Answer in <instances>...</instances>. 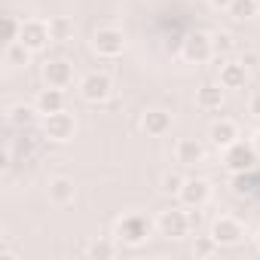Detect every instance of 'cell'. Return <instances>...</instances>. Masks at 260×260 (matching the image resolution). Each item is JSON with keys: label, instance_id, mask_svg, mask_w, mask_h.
Instances as JSON below:
<instances>
[{"label": "cell", "instance_id": "obj_10", "mask_svg": "<svg viewBox=\"0 0 260 260\" xmlns=\"http://www.w3.org/2000/svg\"><path fill=\"white\" fill-rule=\"evenodd\" d=\"M49 40H52L49 22H43V19H25V22H22V37H19V43H25L31 52H40Z\"/></svg>", "mask_w": 260, "mask_h": 260}, {"label": "cell", "instance_id": "obj_16", "mask_svg": "<svg viewBox=\"0 0 260 260\" xmlns=\"http://www.w3.org/2000/svg\"><path fill=\"white\" fill-rule=\"evenodd\" d=\"M175 159H178L181 166H196V162H202V159H205L202 141H196V138H181V141L175 144Z\"/></svg>", "mask_w": 260, "mask_h": 260}, {"label": "cell", "instance_id": "obj_11", "mask_svg": "<svg viewBox=\"0 0 260 260\" xmlns=\"http://www.w3.org/2000/svg\"><path fill=\"white\" fill-rule=\"evenodd\" d=\"M43 83H46V86H55V89H68V86L74 83V68H71V61H64V58L46 61V64H43Z\"/></svg>", "mask_w": 260, "mask_h": 260}, {"label": "cell", "instance_id": "obj_27", "mask_svg": "<svg viewBox=\"0 0 260 260\" xmlns=\"http://www.w3.org/2000/svg\"><path fill=\"white\" fill-rule=\"evenodd\" d=\"M181 187H184V178L169 172V175L162 178V187H159V190H162V193H169V196H178V193H181Z\"/></svg>", "mask_w": 260, "mask_h": 260}, {"label": "cell", "instance_id": "obj_18", "mask_svg": "<svg viewBox=\"0 0 260 260\" xmlns=\"http://www.w3.org/2000/svg\"><path fill=\"white\" fill-rule=\"evenodd\" d=\"M74 196H77V187H74L71 178L58 175V178L49 181V202H52V205H71Z\"/></svg>", "mask_w": 260, "mask_h": 260}, {"label": "cell", "instance_id": "obj_19", "mask_svg": "<svg viewBox=\"0 0 260 260\" xmlns=\"http://www.w3.org/2000/svg\"><path fill=\"white\" fill-rule=\"evenodd\" d=\"M37 104H13L10 110H7V122L13 125V128H31L34 125V119H37Z\"/></svg>", "mask_w": 260, "mask_h": 260}, {"label": "cell", "instance_id": "obj_3", "mask_svg": "<svg viewBox=\"0 0 260 260\" xmlns=\"http://www.w3.org/2000/svg\"><path fill=\"white\" fill-rule=\"evenodd\" d=\"M156 230L159 236L166 239H184L193 233V220H190V211L187 208H169V211H159L156 217Z\"/></svg>", "mask_w": 260, "mask_h": 260}, {"label": "cell", "instance_id": "obj_1", "mask_svg": "<svg viewBox=\"0 0 260 260\" xmlns=\"http://www.w3.org/2000/svg\"><path fill=\"white\" fill-rule=\"evenodd\" d=\"M153 226H156V223H153L147 214H141V211H128V214H122V217L116 220L113 236H116V242L135 248V245H144V242L150 239Z\"/></svg>", "mask_w": 260, "mask_h": 260}, {"label": "cell", "instance_id": "obj_4", "mask_svg": "<svg viewBox=\"0 0 260 260\" xmlns=\"http://www.w3.org/2000/svg\"><path fill=\"white\" fill-rule=\"evenodd\" d=\"M181 55H184V61H190V64H205V61H211V58H214L211 34H205V31H190V34L184 37V43H181Z\"/></svg>", "mask_w": 260, "mask_h": 260}, {"label": "cell", "instance_id": "obj_9", "mask_svg": "<svg viewBox=\"0 0 260 260\" xmlns=\"http://www.w3.org/2000/svg\"><path fill=\"white\" fill-rule=\"evenodd\" d=\"M74 128H77V122H74V116L68 110L43 116V132H46L49 141H71L74 138Z\"/></svg>", "mask_w": 260, "mask_h": 260}, {"label": "cell", "instance_id": "obj_25", "mask_svg": "<svg viewBox=\"0 0 260 260\" xmlns=\"http://www.w3.org/2000/svg\"><path fill=\"white\" fill-rule=\"evenodd\" d=\"M86 254H89V257H95V260H107V257H113V254H116V245H113V242H92Z\"/></svg>", "mask_w": 260, "mask_h": 260}, {"label": "cell", "instance_id": "obj_21", "mask_svg": "<svg viewBox=\"0 0 260 260\" xmlns=\"http://www.w3.org/2000/svg\"><path fill=\"white\" fill-rule=\"evenodd\" d=\"M31 61V49L25 43H7V64L10 68H25Z\"/></svg>", "mask_w": 260, "mask_h": 260}, {"label": "cell", "instance_id": "obj_30", "mask_svg": "<svg viewBox=\"0 0 260 260\" xmlns=\"http://www.w3.org/2000/svg\"><path fill=\"white\" fill-rule=\"evenodd\" d=\"M251 144H254V150H257V156H260V128L254 132V138H251Z\"/></svg>", "mask_w": 260, "mask_h": 260}, {"label": "cell", "instance_id": "obj_26", "mask_svg": "<svg viewBox=\"0 0 260 260\" xmlns=\"http://www.w3.org/2000/svg\"><path fill=\"white\" fill-rule=\"evenodd\" d=\"M4 28H7V43H19L22 37V22L16 16H4Z\"/></svg>", "mask_w": 260, "mask_h": 260}, {"label": "cell", "instance_id": "obj_6", "mask_svg": "<svg viewBox=\"0 0 260 260\" xmlns=\"http://www.w3.org/2000/svg\"><path fill=\"white\" fill-rule=\"evenodd\" d=\"M110 92H113V83H110L107 74H98V71H95V74H86V77L80 80V98L89 101V104H101V101H107Z\"/></svg>", "mask_w": 260, "mask_h": 260}, {"label": "cell", "instance_id": "obj_14", "mask_svg": "<svg viewBox=\"0 0 260 260\" xmlns=\"http://www.w3.org/2000/svg\"><path fill=\"white\" fill-rule=\"evenodd\" d=\"M217 83H220L223 89H242V86L248 83V68H245V61H220Z\"/></svg>", "mask_w": 260, "mask_h": 260}, {"label": "cell", "instance_id": "obj_8", "mask_svg": "<svg viewBox=\"0 0 260 260\" xmlns=\"http://www.w3.org/2000/svg\"><path fill=\"white\" fill-rule=\"evenodd\" d=\"M178 199H181L184 208H202L211 199V184L205 178H184V187H181Z\"/></svg>", "mask_w": 260, "mask_h": 260}, {"label": "cell", "instance_id": "obj_13", "mask_svg": "<svg viewBox=\"0 0 260 260\" xmlns=\"http://www.w3.org/2000/svg\"><path fill=\"white\" fill-rule=\"evenodd\" d=\"M34 104H37V110H40L43 116H49V113H58V110H64V107H68V95H64V89L46 86V89H40V92H37Z\"/></svg>", "mask_w": 260, "mask_h": 260}, {"label": "cell", "instance_id": "obj_20", "mask_svg": "<svg viewBox=\"0 0 260 260\" xmlns=\"http://www.w3.org/2000/svg\"><path fill=\"white\" fill-rule=\"evenodd\" d=\"M226 13H230L236 22H248V19H254V16L260 13V4H257V0H233Z\"/></svg>", "mask_w": 260, "mask_h": 260}, {"label": "cell", "instance_id": "obj_15", "mask_svg": "<svg viewBox=\"0 0 260 260\" xmlns=\"http://www.w3.org/2000/svg\"><path fill=\"white\" fill-rule=\"evenodd\" d=\"M223 86L220 83H205L196 89V107L199 110H220L223 107Z\"/></svg>", "mask_w": 260, "mask_h": 260}, {"label": "cell", "instance_id": "obj_28", "mask_svg": "<svg viewBox=\"0 0 260 260\" xmlns=\"http://www.w3.org/2000/svg\"><path fill=\"white\" fill-rule=\"evenodd\" d=\"M248 110H251V113L260 119V92H254V95H251V104H248Z\"/></svg>", "mask_w": 260, "mask_h": 260}, {"label": "cell", "instance_id": "obj_24", "mask_svg": "<svg viewBox=\"0 0 260 260\" xmlns=\"http://www.w3.org/2000/svg\"><path fill=\"white\" fill-rule=\"evenodd\" d=\"M211 46H214V58H226L236 43H233L230 34H214V37H211Z\"/></svg>", "mask_w": 260, "mask_h": 260}, {"label": "cell", "instance_id": "obj_12", "mask_svg": "<svg viewBox=\"0 0 260 260\" xmlns=\"http://www.w3.org/2000/svg\"><path fill=\"white\" fill-rule=\"evenodd\" d=\"M208 141H211L217 150H226L230 144L239 141V125H236L233 119H217V122H211V128H208Z\"/></svg>", "mask_w": 260, "mask_h": 260}, {"label": "cell", "instance_id": "obj_2", "mask_svg": "<svg viewBox=\"0 0 260 260\" xmlns=\"http://www.w3.org/2000/svg\"><path fill=\"white\" fill-rule=\"evenodd\" d=\"M257 159H260V156H257V150H254L251 141H236V144H230V147L223 150V169L233 172V175H248V172H254Z\"/></svg>", "mask_w": 260, "mask_h": 260}, {"label": "cell", "instance_id": "obj_22", "mask_svg": "<svg viewBox=\"0 0 260 260\" xmlns=\"http://www.w3.org/2000/svg\"><path fill=\"white\" fill-rule=\"evenodd\" d=\"M49 34H52V40H58V43H68L71 37H74V22H68V19H49Z\"/></svg>", "mask_w": 260, "mask_h": 260}, {"label": "cell", "instance_id": "obj_31", "mask_svg": "<svg viewBox=\"0 0 260 260\" xmlns=\"http://www.w3.org/2000/svg\"><path fill=\"white\" fill-rule=\"evenodd\" d=\"M257 248H260V230H257Z\"/></svg>", "mask_w": 260, "mask_h": 260}, {"label": "cell", "instance_id": "obj_7", "mask_svg": "<svg viewBox=\"0 0 260 260\" xmlns=\"http://www.w3.org/2000/svg\"><path fill=\"white\" fill-rule=\"evenodd\" d=\"M211 239L220 245V248H230V245H239L242 239H245V226L236 220V217H230V214H220V217H214V223H211Z\"/></svg>", "mask_w": 260, "mask_h": 260}, {"label": "cell", "instance_id": "obj_5", "mask_svg": "<svg viewBox=\"0 0 260 260\" xmlns=\"http://www.w3.org/2000/svg\"><path fill=\"white\" fill-rule=\"evenodd\" d=\"M125 49V34L119 28H98L92 34V52L101 55V58H119Z\"/></svg>", "mask_w": 260, "mask_h": 260}, {"label": "cell", "instance_id": "obj_17", "mask_svg": "<svg viewBox=\"0 0 260 260\" xmlns=\"http://www.w3.org/2000/svg\"><path fill=\"white\" fill-rule=\"evenodd\" d=\"M141 128H144L150 138H162L169 128H172V116L166 110H147L141 116Z\"/></svg>", "mask_w": 260, "mask_h": 260}, {"label": "cell", "instance_id": "obj_29", "mask_svg": "<svg viewBox=\"0 0 260 260\" xmlns=\"http://www.w3.org/2000/svg\"><path fill=\"white\" fill-rule=\"evenodd\" d=\"M208 4H211L214 10H230V4H233V0H208Z\"/></svg>", "mask_w": 260, "mask_h": 260}, {"label": "cell", "instance_id": "obj_23", "mask_svg": "<svg viewBox=\"0 0 260 260\" xmlns=\"http://www.w3.org/2000/svg\"><path fill=\"white\" fill-rule=\"evenodd\" d=\"M217 251H220V245L211 239V233H208V236H199L196 245H193V254H196V257H211V254H217Z\"/></svg>", "mask_w": 260, "mask_h": 260}]
</instances>
